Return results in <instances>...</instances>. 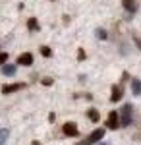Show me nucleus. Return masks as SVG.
I'll return each mask as SVG.
<instances>
[{
    "label": "nucleus",
    "instance_id": "a211bd4d",
    "mask_svg": "<svg viewBox=\"0 0 141 145\" xmlns=\"http://www.w3.org/2000/svg\"><path fill=\"white\" fill-rule=\"evenodd\" d=\"M43 85H52V79H50V78H44L43 79Z\"/></svg>",
    "mask_w": 141,
    "mask_h": 145
},
{
    "label": "nucleus",
    "instance_id": "39448f33",
    "mask_svg": "<svg viewBox=\"0 0 141 145\" xmlns=\"http://www.w3.org/2000/svg\"><path fill=\"white\" fill-rule=\"evenodd\" d=\"M22 89H25V83H6V85H2V95H10V93Z\"/></svg>",
    "mask_w": 141,
    "mask_h": 145
},
{
    "label": "nucleus",
    "instance_id": "f03ea898",
    "mask_svg": "<svg viewBox=\"0 0 141 145\" xmlns=\"http://www.w3.org/2000/svg\"><path fill=\"white\" fill-rule=\"evenodd\" d=\"M102 137H104V130L102 128H97V130H93L83 141H79L77 145H93V143H97V141H102Z\"/></svg>",
    "mask_w": 141,
    "mask_h": 145
},
{
    "label": "nucleus",
    "instance_id": "6ab92c4d",
    "mask_svg": "<svg viewBox=\"0 0 141 145\" xmlns=\"http://www.w3.org/2000/svg\"><path fill=\"white\" fill-rule=\"evenodd\" d=\"M128 79H130V74H128V72H124V74H122V81H128Z\"/></svg>",
    "mask_w": 141,
    "mask_h": 145
},
{
    "label": "nucleus",
    "instance_id": "ddd939ff",
    "mask_svg": "<svg viewBox=\"0 0 141 145\" xmlns=\"http://www.w3.org/2000/svg\"><path fill=\"white\" fill-rule=\"evenodd\" d=\"M8 135H10V130H8V128H2V130H0V145H4V143H6Z\"/></svg>",
    "mask_w": 141,
    "mask_h": 145
},
{
    "label": "nucleus",
    "instance_id": "f257e3e1",
    "mask_svg": "<svg viewBox=\"0 0 141 145\" xmlns=\"http://www.w3.org/2000/svg\"><path fill=\"white\" fill-rule=\"evenodd\" d=\"M118 116H120V126L122 128H126V126H130L131 124V116H133V106H131L130 103H126L124 106H122V110L118 112Z\"/></svg>",
    "mask_w": 141,
    "mask_h": 145
},
{
    "label": "nucleus",
    "instance_id": "1a4fd4ad",
    "mask_svg": "<svg viewBox=\"0 0 141 145\" xmlns=\"http://www.w3.org/2000/svg\"><path fill=\"white\" fill-rule=\"evenodd\" d=\"M27 29H29L31 33L41 31V25H39V22H37V18H29V20H27Z\"/></svg>",
    "mask_w": 141,
    "mask_h": 145
},
{
    "label": "nucleus",
    "instance_id": "412c9836",
    "mask_svg": "<svg viewBox=\"0 0 141 145\" xmlns=\"http://www.w3.org/2000/svg\"><path fill=\"white\" fill-rule=\"evenodd\" d=\"M101 145H106V143H101Z\"/></svg>",
    "mask_w": 141,
    "mask_h": 145
},
{
    "label": "nucleus",
    "instance_id": "4be33fe9",
    "mask_svg": "<svg viewBox=\"0 0 141 145\" xmlns=\"http://www.w3.org/2000/svg\"><path fill=\"white\" fill-rule=\"evenodd\" d=\"M50 2H54V0H50Z\"/></svg>",
    "mask_w": 141,
    "mask_h": 145
},
{
    "label": "nucleus",
    "instance_id": "9b49d317",
    "mask_svg": "<svg viewBox=\"0 0 141 145\" xmlns=\"http://www.w3.org/2000/svg\"><path fill=\"white\" fill-rule=\"evenodd\" d=\"M87 118H89L93 124H97L99 120H101V114H99L97 108H89V110H87Z\"/></svg>",
    "mask_w": 141,
    "mask_h": 145
},
{
    "label": "nucleus",
    "instance_id": "2eb2a0df",
    "mask_svg": "<svg viewBox=\"0 0 141 145\" xmlns=\"http://www.w3.org/2000/svg\"><path fill=\"white\" fill-rule=\"evenodd\" d=\"M6 62H8V54L6 52H0V66H4Z\"/></svg>",
    "mask_w": 141,
    "mask_h": 145
},
{
    "label": "nucleus",
    "instance_id": "f3484780",
    "mask_svg": "<svg viewBox=\"0 0 141 145\" xmlns=\"http://www.w3.org/2000/svg\"><path fill=\"white\" fill-rule=\"evenodd\" d=\"M77 60H85V50H83V48L77 50Z\"/></svg>",
    "mask_w": 141,
    "mask_h": 145
},
{
    "label": "nucleus",
    "instance_id": "9d476101",
    "mask_svg": "<svg viewBox=\"0 0 141 145\" xmlns=\"http://www.w3.org/2000/svg\"><path fill=\"white\" fill-rule=\"evenodd\" d=\"M16 70H18V64H4L2 66V74L4 76H16Z\"/></svg>",
    "mask_w": 141,
    "mask_h": 145
},
{
    "label": "nucleus",
    "instance_id": "423d86ee",
    "mask_svg": "<svg viewBox=\"0 0 141 145\" xmlns=\"http://www.w3.org/2000/svg\"><path fill=\"white\" fill-rule=\"evenodd\" d=\"M16 64H18V66H31L33 64V54L31 52H23V54H20L18 60H16Z\"/></svg>",
    "mask_w": 141,
    "mask_h": 145
},
{
    "label": "nucleus",
    "instance_id": "f8f14e48",
    "mask_svg": "<svg viewBox=\"0 0 141 145\" xmlns=\"http://www.w3.org/2000/svg\"><path fill=\"white\" fill-rule=\"evenodd\" d=\"M131 91H133V95H141V79H131Z\"/></svg>",
    "mask_w": 141,
    "mask_h": 145
},
{
    "label": "nucleus",
    "instance_id": "dca6fc26",
    "mask_svg": "<svg viewBox=\"0 0 141 145\" xmlns=\"http://www.w3.org/2000/svg\"><path fill=\"white\" fill-rule=\"evenodd\" d=\"M97 37H99V39H106L108 35H106V31H104V29H97Z\"/></svg>",
    "mask_w": 141,
    "mask_h": 145
},
{
    "label": "nucleus",
    "instance_id": "20e7f679",
    "mask_svg": "<svg viewBox=\"0 0 141 145\" xmlns=\"http://www.w3.org/2000/svg\"><path fill=\"white\" fill-rule=\"evenodd\" d=\"M62 132H64V135H68V137H77V135H79V130H77L76 122H66L64 126H62Z\"/></svg>",
    "mask_w": 141,
    "mask_h": 145
},
{
    "label": "nucleus",
    "instance_id": "7ed1b4c3",
    "mask_svg": "<svg viewBox=\"0 0 141 145\" xmlns=\"http://www.w3.org/2000/svg\"><path fill=\"white\" fill-rule=\"evenodd\" d=\"M106 126H108V130H118V128H122V126H120L118 110H110V112H108V118H106Z\"/></svg>",
    "mask_w": 141,
    "mask_h": 145
},
{
    "label": "nucleus",
    "instance_id": "aec40b11",
    "mask_svg": "<svg viewBox=\"0 0 141 145\" xmlns=\"http://www.w3.org/2000/svg\"><path fill=\"white\" fill-rule=\"evenodd\" d=\"M31 145H41V143H39V141H33V143Z\"/></svg>",
    "mask_w": 141,
    "mask_h": 145
},
{
    "label": "nucleus",
    "instance_id": "0eeeda50",
    "mask_svg": "<svg viewBox=\"0 0 141 145\" xmlns=\"http://www.w3.org/2000/svg\"><path fill=\"white\" fill-rule=\"evenodd\" d=\"M122 97H124V89H122V85H112V95H110V101H112V103H118Z\"/></svg>",
    "mask_w": 141,
    "mask_h": 145
},
{
    "label": "nucleus",
    "instance_id": "4468645a",
    "mask_svg": "<svg viewBox=\"0 0 141 145\" xmlns=\"http://www.w3.org/2000/svg\"><path fill=\"white\" fill-rule=\"evenodd\" d=\"M39 50H41V54H43L44 58H50V56H52V50H50L48 46H41Z\"/></svg>",
    "mask_w": 141,
    "mask_h": 145
},
{
    "label": "nucleus",
    "instance_id": "6e6552de",
    "mask_svg": "<svg viewBox=\"0 0 141 145\" xmlns=\"http://www.w3.org/2000/svg\"><path fill=\"white\" fill-rule=\"evenodd\" d=\"M122 6H124V10L128 14H135V10H137V2L135 0H122Z\"/></svg>",
    "mask_w": 141,
    "mask_h": 145
}]
</instances>
